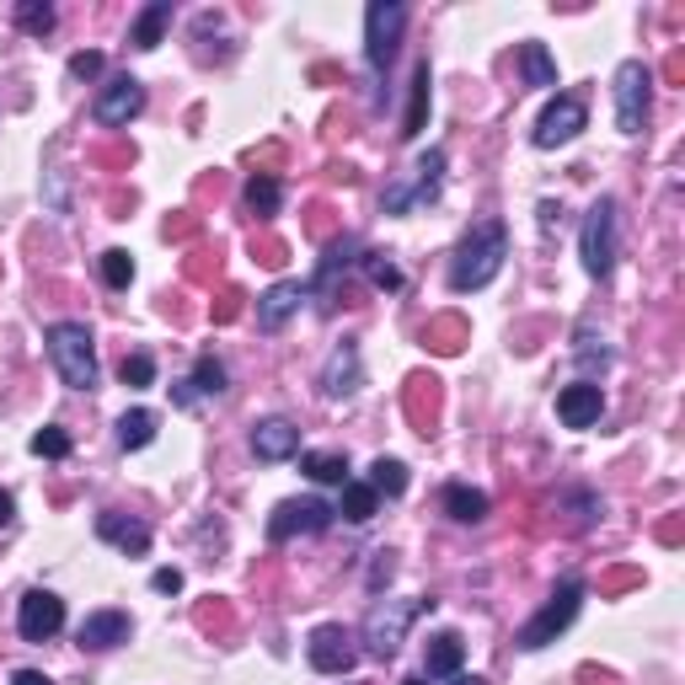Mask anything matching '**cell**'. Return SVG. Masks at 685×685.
Segmentation results:
<instances>
[{"mask_svg":"<svg viewBox=\"0 0 685 685\" xmlns=\"http://www.w3.org/2000/svg\"><path fill=\"white\" fill-rule=\"evenodd\" d=\"M504 258H508L504 220H482V225H472V231L461 236V246H455L450 290H455V295H472V290H482V284H493L498 269H504Z\"/></svg>","mask_w":685,"mask_h":685,"instance_id":"1","label":"cell"},{"mask_svg":"<svg viewBox=\"0 0 685 685\" xmlns=\"http://www.w3.org/2000/svg\"><path fill=\"white\" fill-rule=\"evenodd\" d=\"M49 359H54V370L70 391L97 386V349H91V332L81 322H54L49 328Z\"/></svg>","mask_w":685,"mask_h":685,"instance_id":"2","label":"cell"},{"mask_svg":"<svg viewBox=\"0 0 685 685\" xmlns=\"http://www.w3.org/2000/svg\"><path fill=\"white\" fill-rule=\"evenodd\" d=\"M578 600H584V584H578V578H563V584L552 590V600L541 605L531 622L520 626V637H514V643H520V648H531V654H536V648H546V643H557V632H567V626H573V616H578Z\"/></svg>","mask_w":685,"mask_h":685,"instance_id":"3","label":"cell"},{"mask_svg":"<svg viewBox=\"0 0 685 685\" xmlns=\"http://www.w3.org/2000/svg\"><path fill=\"white\" fill-rule=\"evenodd\" d=\"M423 611H434V600H381V605L364 616V643H370V654L375 658L396 654L402 637H407V626H413Z\"/></svg>","mask_w":685,"mask_h":685,"instance_id":"4","label":"cell"},{"mask_svg":"<svg viewBox=\"0 0 685 685\" xmlns=\"http://www.w3.org/2000/svg\"><path fill=\"white\" fill-rule=\"evenodd\" d=\"M648 97H654V70L643 60H626L616 70V123H622V134H643Z\"/></svg>","mask_w":685,"mask_h":685,"instance_id":"5","label":"cell"},{"mask_svg":"<svg viewBox=\"0 0 685 685\" xmlns=\"http://www.w3.org/2000/svg\"><path fill=\"white\" fill-rule=\"evenodd\" d=\"M578 246H584V269L605 279L616 269V204L600 199L590 214H584V231H578Z\"/></svg>","mask_w":685,"mask_h":685,"instance_id":"6","label":"cell"},{"mask_svg":"<svg viewBox=\"0 0 685 685\" xmlns=\"http://www.w3.org/2000/svg\"><path fill=\"white\" fill-rule=\"evenodd\" d=\"M407 28V6H396V0H375L370 6V17H364V54L375 70H386L396 60V38Z\"/></svg>","mask_w":685,"mask_h":685,"instance_id":"7","label":"cell"},{"mask_svg":"<svg viewBox=\"0 0 685 685\" xmlns=\"http://www.w3.org/2000/svg\"><path fill=\"white\" fill-rule=\"evenodd\" d=\"M305 658H311V669H322V675H349L359 664V637L349 626H316L311 632V643H305Z\"/></svg>","mask_w":685,"mask_h":685,"instance_id":"8","label":"cell"},{"mask_svg":"<svg viewBox=\"0 0 685 685\" xmlns=\"http://www.w3.org/2000/svg\"><path fill=\"white\" fill-rule=\"evenodd\" d=\"M440 182H445V150H429V155L413 167V178H402V182H391L386 188V214H402V209L434 199Z\"/></svg>","mask_w":685,"mask_h":685,"instance_id":"9","label":"cell"},{"mask_svg":"<svg viewBox=\"0 0 685 685\" xmlns=\"http://www.w3.org/2000/svg\"><path fill=\"white\" fill-rule=\"evenodd\" d=\"M332 525V508L322 498H284V504L269 514V536L290 541V536H316Z\"/></svg>","mask_w":685,"mask_h":685,"instance_id":"10","label":"cell"},{"mask_svg":"<svg viewBox=\"0 0 685 685\" xmlns=\"http://www.w3.org/2000/svg\"><path fill=\"white\" fill-rule=\"evenodd\" d=\"M584 123H590L584 102H578V97H557V102L536 119V134H531V140H536L541 150H557V145H567V140H578Z\"/></svg>","mask_w":685,"mask_h":685,"instance_id":"11","label":"cell"},{"mask_svg":"<svg viewBox=\"0 0 685 685\" xmlns=\"http://www.w3.org/2000/svg\"><path fill=\"white\" fill-rule=\"evenodd\" d=\"M17 626H22L28 643H49L64 626V600L49 595V590H28V595H22V611H17Z\"/></svg>","mask_w":685,"mask_h":685,"instance_id":"12","label":"cell"},{"mask_svg":"<svg viewBox=\"0 0 685 685\" xmlns=\"http://www.w3.org/2000/svg\"><path fill=\"white\" fill-rule=\"evenodd\" d=\"M140 108H145V87H140L134 75H119L113 87L97 97V123H102V129H123Z\"/></svg>","mask_w":685,"mask_h":685,"instance_id":"13","label":"cell"},{"mask_svg":"<svg viewBox=\"0 0 685 685\" xmlns=\"http://www.w3.org/2000/svg\"><path fill=\"white\" fill-rule=\"evenodd\" d=\"M600 413H605V396H600L595 381H573V386L557 391V417L567 429H595Z\"/></svg>","mask_w":685,"mask_h":685,"instance_id":"14","label":"cell"},{"mask_svg":"<svg viewBox=\"0 0 685 685\" xmlns=\"http://www.w3.org/2000/svg\"><path fill=\"white\" fill-rule=\"evenodd\" d=\"M300 450V429L290 417H263L258 429H252V455L258 461H290Z\"/></svg>","mask_w":685,"mask_h":685,"instance_id":"15","label":"cell"},{"mask_svg":"<svg viewBox=\"0 0 685 685\" xmlns=\"http://www.w3.org/2000/svg\"><path fill=\"white\" fill-rule=\"evenodd\" d=\"M97 536L113 541L119 552H129V557H145L150 546V531L134 520V514H119V508H108V514H97Z\"/></svg>","mask_w":685,"mask_h":685,"instance_id":"16","label":"cell"},{"mask_svg":"<svg viewBox=\"0 0 685 685\" xmlns=\"http://www.w3.org/2000/svg\"><path fill=\"white\" fill-rule=\"evenodd\" d=\"M119 643H129V616H123V611H97V616L81 622V648L108 654V648H119Z\"/></svg>","mask_w":685,"mask_h":685,"instance_id":"17","label":"cell"},{"mask_svg":"<svg viewBox=\"0 0 685 685\" xmlns=\"http://www.w3.org/2000/svg\"><path fill=\"white\" fill-rule=\"evenodd\" d=\"M407 417L417 434H434V423H440V381L434 375H407Z\"/></svg>","mask_w":685,"mask_h":685,"instance_id":"18","label":"cell"},{"mask_svg":"<svg viewBox=\"0 0 685 685\" xmlns=\"http://www.w3.org/2000/svg\"><path fill=\"white\" fill-rule=\"evenodd\" d=\"M461 658H466L461 632H434L429 654H423V669H429V681H450V675H461Z\"/></svg>","mask_w":685,"mask_h":685,"instance_id":"19","label":"cell"},{"mask_svg":"<svg viewBox=\"0 0 685 685\" xmlns=\"http://www.w3.org/2000/svg\"><path fill=\"white\" fill-rule=\"evenodd\" d=\"M300 300H305V290H300V284H290V279H284V284H273L269 295L258 300V328H263V332H279L300 311Z\"/></svg>","mask_w":685,"mask_h":685,"instance_id":"20","label":"cell"},{"mask_svg":"<svg viewBox=\"0 0 685 685\" xmlns=\"http://www.w3.org/2000/svg\"><path fill=\"white\" fill-rule=\"evenodd\" d=\"M322 391L328 396H354L359 391V349L354 343H338L328 359V370H322Z\"/></svg>","mask_w":685,"mask_h":685,"instance_id":"21","label":"cell"},{"mask_svg":"<svg viewBox=\"0 0 685 685\" xmlns=\"http://www.w3.org/2000/svg\"><path fill=\"white\" fill-rule=\"evenodd\" d=\"M429 97H434V75H429V60L413 70V102H407V119H402V140H417L423 123H429Z\"/></svg>","mask_w":685,"mask_h":685,"instance_id":"22","label":"cell"},{"mask_svg":"<svg viewBox=\"0 0 685 685\" xmlns=\"http://www.w3.org/2000/svg\"><path fill=\"white\" fill-rule=\"evenodd\" d=\"M167 28H172V0H150L129 38H134V49H155V43L167 38Z\"/></svg>","mask_w":685,"mask_h":685,"instance_id":"23","label":"cell"},{"mask_svg":"<svg viewBox=\"0 0 685 685\" xmlns=\"http://www.w3.org/2000/svg\"><path fill=\"white\" fill-rule=\"evenodd\" d=\"M445 508H450V520L477 525V520H487V493L466 487V482H450V487H445Z\"/></svg>","mask_w":685,"mask_h":685,"instance_id":"24","label":"cell"},{"mask_svg":"<svg viewBox=\"0 0 685 685\" xmlns=\"http://www.w3.org/2000/svg\"><path fill=\"white\" fill-rule=\"evenodd\" d=\"M375 487L370 482H343V504L332 508V514H343V520H354V525H364V520H375Z\"/></svg>","mask_w":685,"mask_h":685,"instance_id":"25","label":"cell"},{"mask_svg":"<svg viewBox=\"0 0 685 685\" xmlns=\"http://www.w3.org/2000/svg\"><path fill=\"white\" fill-rule=\"evenodd\" d=\"M279 199H284V188H279V178H269V172H258V178L246 182V209H252L258 220H273V214H279Z\"/></svg>","mask_w":685,"mask_h":685,"instance_id":"26","label":"cell"},{"mask_svg":"<svg viewBox=\"0 0 685 685\" xmlns=\"http://www.w3.org/2000/svg\"><path fill=\"white\" fill-rule=\"evenodd\" d=\"M423 343H429L434 354H461V343H466V322H461V316H440V322L423 328Z\"/></svg>","mask_w":685,"mask_h":685,"instance_id":"27","label":"cell"},{"mask_svg":"<svg viewBox=\"0 0 685 685\" xmlns=\"http://www.w3.org/2000/svg\"><path fill=\"white\" fill-rule=\"evenodd\" d=\"M155 440V413L150 407H134V413L119 417V445L123 450H145Z\"/></svg>","mask_w":685,"mask_h":685,"instance_id":"28","label":"cell"},{"mask_svg":"<svg viewBox=\"0 0 685 685\" xmlns=\"http://www.w3.org/2000/svg\"><path fill=\"white\" fill-rule=\"evenodd\" d=\"M354 252H359V241H354V236H343V241H338V246L328 252V263H322V273H316V290H322V295H332V290H338V273H349Z\"/></svg>","mask_w":685,"mask_h":685,"instance_id":"29","label":"cell"},{"mask_svg":"<svg viewBox=\"0 0 685 685\" xmlns=\"http://www.w3.org/2000/svg\"><path fill=\"white\" fill-rule=\"evenodd\" d=\"M370 487H375V493H386V498H402V493H407V466H402V461H391V455H381V461L370 466Z\"/></svg>","mask_w":685,"mask_h":685,"instance_id":"30","label":"cell"},{"mask_svg":"<svg viewBox=\"0 0 685 685\" xmlns=\"http://www.w3.org/2000/svg\"><path fill=\"white\" fill-rule=\"evenodd\" d=\"M520 64H525V81H531V87H557V64H552V54H546L541 43H525V49H520Z\"/></svg>","mask_w":685,"mask_h":685,"instance_id":"31","label":"cell"},{"mask_svg":"<svg viewBox=\"0 0 685 685\" xmlns=\"http://www.w3.org/2000/svg\"><path fill=\"white\" fill-rule=\"evenodd\" d=\"M300 472H305L311 482H349V461H343V455H328V450H316V455L300 461Z\"/></svg>","mask_w":685,"mask_h":685,"instance_id":"32","label":"cell"},{"mask_svg":"<svg viewBox=\"0 0 685 685\" xmlns=\"http://www.w3.org/2000/svg\"><path fill=\"white\" fill-rule=\"evenodd\" d=\"M188 386H193V396H199V391H204V396H220V391H225V364H220L214 354H199V364H193V381H188Z\"/></svg>","mask_w":685,"mask_h":685,"instance_id":"33","label":"cell"},{"mask_svg":"<svg viewBox=\"0 0 685 685\" xmlns=\"http://www.w3.org/2000/svg\"><path fill=\"white\" fill-rule=\"evenodd\" d=\"M17 28L32 32V38L54 32V6H43V0H22V6H17Z\"/></svg>","mask_w":685,"mask_h":685,"instance_id":"34","label":"cell"},{"mask_svg":"<svg viewBox=\"0 0 685 685\" xmlns=\"http://www.w3.org/2000/svg\"><path fill=\"white\" fill-rule=\"evenodd\" d=\"M119 381H123L129 391H145L150 381H155V359H150V354H123Z\"/></svg>","mask_w":685,"mask_h":685,"instance_id":"35","label":"cell"},{"mask_svg":"<svg viewBox=\"0 0 685 685\" xmlns=\"http://www.w3.org/2000/svg\"><path fill=\"white\" fill-rule=\"evenodd\" d=\"M364 273H370L375 290H402V269L391 263L386 252H364Z\"/></svg>","mask_w":685,"mask_h":685,"instance_id":"36","label":"cell"},{"mask_svg":"<svg viewBox=\"0 0 685 685\" xmlns=\"http://www.w3.org/2000/svg\"><path fill=\"white\" fill-rule=\"evenodd\" d=\"M102 279L113 284V290H129V279H134V258L113 246V252H102Z\"/></svg>","mask_w":685,"mask_h":685,"instance_id":"37","label":"cell"},{"mask_svg":"<svg viewBox=\"0 0 685 685\" xmlns=\"http://www.w3.org/2000/svg\"><path fill=\"white\" fill-rule=\"evenodd\" d=\"M32 455L64 461V455H70V434H64V429H38V434H32Z\"/></svg>","mask_w":685,"mask_h":685,"instance_id":"38","label":"cell"},{"mask_svg":"<svg viewBox=\"0 0 685 685\" xmlns=\"http://www.w3.org/2000/svg\"><path fill=\"white\" fill-rule=\"evenodd\" d=\"M97 70H102V54H97V49H87V54H75V60H70V75H75V81H91Z\"/></svg>","mask_w":685,"mask_h":685,"instance_id":"39","label":"cell"},{"mask_svg":"<svg viewBox=\"0 0 685 685\" xmlns=\"http://www.w3.org/2000/svg\"><path fill=\"white\" fill-rule=\"evenodd\" d=\"M241 316V295L236 290H225V295H220V305H214V322H236Z\"/></svg>","mask_w":685,"mask_h":685,"instance_id":"40","label":"cell"},{"mask_svg":"<svg viewBox=\"0 0 685 685\" xmlns=\"http://www.w3.org/2000/svg\"><path fill=\"white\" fill-rule=\"evenodd\" d=\"M199 231V220L193 214H178V220H167V241H182V236H193Z\"/></svg>","mask_w":685,"mask_h":685,"instance_id":"41","label":"cell"},{"mask_svg":"<svg viewBox=\"0 0 685 685\" xmlns=\"http://www.w3.org/2000/svg\"><path fill=\"white\" fill-rule=\"evenodd\" d=\"M150 584H155L161 595H178V590H182V573H178V567H161V573H155Z\"/></svg>","mask_w":685,"mask_h":685,"instance_id":"42","label":"cell"},{"mask_svg":"<svg viewBox=\"0 0 685 685\" xmlns=\"http://www.w3.org/2000/svg\"><path fill=\"white\" fill-rule=\"evenodd\" d=\"M199 626H231V611H225V605H204V611H199Z\"/></svg>","mask_w":685,"mask_h":685,"instance_id":"43","label":"cell"},{"mask_svg":"<svg viewBox=\"0 0 685 685\" xmlns=\"http://www.w3.org/2000/svg\"><path fill=\"white\" fill-rule=\"evenodd\" d=\"M391 573H396V563H391V552H381V563H375V573H370V584L381 590V584H391Z\"/></svg>","mask_w":685,"mask_h":685,"instance_id":"44","label":"cell"},{"mask_svg":"<svg viewBox=\"0 0 685 685\" xmlns=\"http://www.w3.org/2000/svg\"><path fill=\"white\" fill-rule=\"evenodd\" d=\"M11 685H49V675H38V669H17Z\"/></svg>","mask_w":685,"mask_h":685,"instance_id":"45","label":"cell"},{"mask_svg":"<svg viewBox=\"0 0 685 685\" xmlns=\"http://www.w3.org/2000/svg\"><path fill=\"white\" fill-rule=\"evenodd\" d=\"M578 681H584V685H616L611 675H595V669H578Z\"/></svg>","mask_w":685,"mask_h":685,"instance_id":"46","label":"cell"},{"mask_svg":"<svg viewBox=\"0 0 685 685\" xmlns=\"http://www.w3.org/2000/svg\"><path fill=\"white\" fill-rule=\"evenodd\" d=\"M11 514H17V504H11V493H0V525H11Z\"/></svg>","mask_w":685,"mask_h":685,"instance_id":"47","label":"cell"},{"mask_svg":"<svg viewBox=\"0 0 685 685\" xmlns=\"http://www.w3.org/2000/svg\"><path fill=\"white\" fill-rule=\"evenodd\" d=\"M450 685H482L477 675H450Z\"/></svg>","mask_w":685,"mask_h":685,"instance_id":"48","label":"cell"},{"mask_svg":"<svg viewBox=\"0 0 685 685\" xmlns=\"http://www.w3.org/2000/svg\"><path fill=\"white\" fill-rule=\"evenodd\" d=\"M407 685H423V681H407Z\"/></svg>","mask_w":685,"mask_h":685,"instance_id":"49","label":"cell"}]
</instances>
